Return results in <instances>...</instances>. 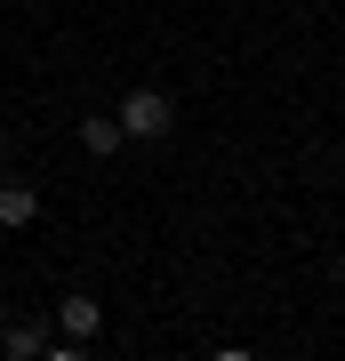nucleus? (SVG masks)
<instances>
[{
    "mask_svg": "<svg viewBox=\"0 0 345 361\" xmlns=\"http://www.w3.org/2000/svg\"><path fill=\"white\" fill-rule=\"evenodd\" d=\"M113 121H121V137H169V121H177V104H169L161 89H128Z\"/></svg>",
    "mask_w": 345,
    "mask_h": 361,
    "instance_id": "obj_1",
    "label": "nucleus"
},
{
    "mask_svg": "<svg viewBox=\"0 0 345 361\" xmlns=\"http://www.w3.org/2000/svg\"><path fill=\"white\" fill-rule=\"evenodd\" d=\"M56 322H64V337H80V345H89V337L104 329V305H97V297H64Z\"/></svg>",
    "mask_w": 345,
    "mask_h": 361,
    "instance_id": "obj_2",
    "label": "nucleus"
},
{
    "mask_svg": "<svg viewBox=\"0 0 345 361\" xmlns=\"http://www.w3.org/2000/svg\"><path fill=\"white\" fill-rule=\"evenodd\" d=\"M32 217H40V193H32V185H0V225L16 233V225H32Z\"/></svg>",
    "mask_w": 345,
    "mask_h": 361,
    "instance_id": "obj_3",
    "label": "nucleus"
},
{
    "mask_svg": "<svg viewBox=\"0 0 345 361\" xmlns=\"http://www.w3.org/2000/svg\"><path fill=\"white\" fill-rule=\"evenodd\" d=\"M80 145H89L97 161H104V153H121V121H113V113H89V121H80Z\"/></svg>",
    "mask_w": 345,
    "mask_h": 361,
    "instance_id": "obj_4",
    "label": "nucleus"
},
{
    "mask_svg": "<svg viewBox=\"0 0 345 361\" xmlns=\"http://www.w3.org/2000/svg\"><path fill=\"white\" fill-rule=\"evenodd\" d=\"M0 353H16V361H32V353H49V337H40V322H16L8 337H0Z\"/></svg>",
    "mask_w": 345,
    "mask_h": 361,
    "instance_id": "obj_5",
    "label": "nucleus"
}]
</instances>
